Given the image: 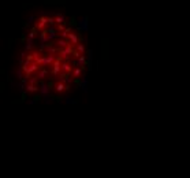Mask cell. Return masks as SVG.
<instances>
[{"instance_id": "1", "label": "cell", "mask_w": 190, "mask_h": 178, "mask_svg": "<svg viewBox=\"0 0 190 178\" xmlns=\"http://www.w3.org/2000/svg\"><path fill=\"white\" fill-rule=\"evenodd\" d=\"M47 25H49L48 24V18L47 17H41V18H38V21H37V24H36V29H38V30H41L43 32L44 30V28L47 26Z\"/></svg>"}, {"instance_id": "2", "label": "cell", "mask_w": 190, "mask_h": 178, "mask_svg": "<svg viewBox=\"0 0 190 178\" xmlns=\"http://www.w3.org/2000/svg\"><path fill=\"white\" fill-rule=\"evenodd\" d=\"M68 40H70V43L73 44V45H77L78 44V41H80V38H78V36L75 34V33H70V36H68Z\"/></svg>"}, {"instance_id": "3", "label": "cell", "mask_w": 190, "mask_h": 178, "mask_svg": "<svg viewBox=\"0 0 190 178\" xmlns=\"http://www.w3.org/2000/svg\"><path fill=\"white\" fill-rule=\"evenodd\" d=\"M86 21H88L86 18H82L80 21V28L82 30H88V22H86Z\"/></svg>"}, {"instance_id": "4", "label": "cell", "mask_w": 190, "mask_h": 178, "mask_svg": "<svg viewBox=\"0 0 190 178\" xmlns=\"http://www.w3.org/2000/svg\"><path fill=\"white\" fill-rule=\"evenodd\" d=\"M47 33H48V38H49V40H52V38H54V37L56 36V30H55V28H51V29H49V30L47 32Z\"/></svg>"}, {"instance_id": "5", "label": "cell", "mask_w": 190, "mask_h": 178, "mask_svg": "<svg viewBox=\"0 0 190 178\" xmlns=\"http://www.w3.org/2000/svg\"><path fill=\"white\" fill-rule=\"evenodd\" d=\"M55 22L58 25H62L63 22H64V17H63V15H56V17H55Z\"/></svg>"}, {"instance_id": "6", "label": "cell", "mask_w": 190, "mask_h": 178, "mask_svg": "<svg viewBox=\"0 0 190 178\" xmlns=\"http://www.w3.org/2000/svg\"><path fill=\"white\" fill-rule=\"evenodd\" d=\"M77 51L84 55V52H85V45H84V44H77Z\"/></svg>"}]
</instances>
